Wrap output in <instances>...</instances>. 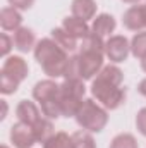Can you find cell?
Segmentation results:
<instances>
[{"label":"cell","instance_id":"obj_1","mask_svg":"<svg viewBox=\"0 0 146 148\" xmlns=\"http://www.w3.org/2000/svg\"><path fill=\"white\" fill-rule=\"evenodd\" d=\"M33 52H35L36 62L41 66L43 73L50 79H55V77H60L65 74L71 57L62 47H59L55 43V40H52V38L40 40Z\"/></svg>","mask_w":146,"mask_h":148},{"label":"cell","instance_id":"obj_2","mask_svg":"<svg viewBox=\"0 0 146 148\" xmlns=\"http://www.w3.org/2000/svg\"><path fill=\"white\" fill-rule=\"evenodd\" d=\"M59 97H60V84H57L53 79L38 81L33 88V98L40 103L43 115L52 121L62 115Z\"/></svg>","mask_w":146,"mask_h":148},{"label":"cell","instance_id":"obj_3","mask_svg":"<svg viewBox=\"0 0 146 148\" xmlns=\"http://www.w3.org/2000/svg\"><path fill=\"white\" fill-rule=\"evenodd\" d=\"M76 121L81 129H86L89 133H100L108 122V112L93 98H84L76 114Z\"/></svg>","mask_w":146,"mask_h":148},{"label":"cell","instance_id":"obj_4","mask_svg":"<svg viewBox=\"0 0 146 148\" xmlns=\"http://www.w3.org/2000/svg\"><path fill=\"white\" fill-rule=\"evenodd\" d=\"M91 95L107 110H115L126 102V88H122L119 84H113L112 81L102 77V76H96L93 79V83H91Z\"/></svg>","mask_w":146,"mask_h":148},{"label":"cell","instance_id":"obj_5","mask_svg":"<svg viewBox=\"0 0 146 148\" xmlns=\"http://www.w3.org/2000/svg\"><path fill=\"white\" fill-rule=\"evenodd\" d=\"M86 86L83 79H64L60 84V110L64 117H76L83 100H84Z\"/></svg>","mask_w":146,"mask_h":148},{"label":"cell","instance_id":"obj_6","mask_svg":"<svg viewBox=\"0 0 146 148\" xmlns=\"http://www.w3.org/2000/svg\"><path fill=\"white\" fill-rule=\"evenodd\" d=\"M103 57L105 52L91 50V48H81L77 53V66H79V77L83 81L95 79V76L103 69Z\"/></svg>","mask_w":146,"mask_h":148},{"label":"cell","instance_id":"obj_7","mask_svg":"<svg viewBox=\"0 0 146 148\" xmlns=\"http://www.w3.org/2000/svg\"><path fill=\"white\" fill-rule=\"evenodd\" d=\"M131 53V41L124 35H113L105 41V55L110 62L120 64Z\"/></svg>","mask_w":146,"mask_h":148},{"label":"cell","instance_id":"obj_8","mask_svg":"<svg viewBox=\"0 0 146 148\" xmlns=\"http://www.w3.org/2000/svg\"><path fill=\"white\" fill-rule=\"evenodd\" d=\"M10 141L16 148H31L36 143L33 127L24 124V122H16L10 127Z\"/></svg>","mask_w":146,"mask_h":148},{"label":"cell","instance_id":"obj_9","mask_svg":"<svg viewBox=\"0 0 146 148\" xmlns=\"http://www.w3.org/2000/svg\"><path fill=\"white\" fill-rule=\"evenodd\" d=\"M122 24L129 31H145L146 28V5H132L122 16Z\"/></svg>","mask_w":146,"mask_h":148},{"label":"cell","instance_id":"obj_10","mask_svg":"<svg viewBox=\"0 0 146 148\" xmlns=\"http://www.w3.org/2000/svg\"><path fill=\"white\" fill-rule=\"evenodd\" d=\"M2 73L7 74V76H10L12 79H16V81H24L26 77H28V73H29V67H28V64H26V60L23 59V57H19V55H10V57H7L5 59V62H3V66H2Z\"/></svg>","mask_w":146,"mask_h":148},{"label":"cell","instance_id":"obj_11","mask_svg":"<svg viewBox=\"0 0 146 148\" xmlns=\"http://www.w3.org/2000/svg\"><path fill=\"white\" fill-rule=\"evenodd\" d=\"M16 115L21 122L28 124V126H33L36 124L38 121L43 117V112L38 107L35 102H29V100H21L16 107Z\"/></svg>","mask_w":146,"mask_h":148},{"label":"cell","instance_id":"obj_12","mask_svg":"<svg viewBox=\"0 0 146 148\" xmlns=\"http://www.w3.org/2000/svg\"><path fill=\"white\" fill-rule=\"evenodd\" d=\"M12 40H14V48H17L23 53H28V52L35 50V47H36V38H35L33 29L24 28V26H21L19 29L14 31Z\"/></svg>","mask_w":146,"mask_h":148},{"label":"cell","instance_id":"obj_13","mask_svg":"<svg viewBox=\"0 0 146 148\" xmlns=\"http://www.w3.org/2000/svg\"><path fill=\"white\" fill-rule=\"evenodd\" d=\"M62 28L71 36L76 38V40H84L91 33V28L88 26V23L83 21V19H79V17H76V16H67L64 19V23H62Z\"/></svg>","mask_w":146,"mask_h":148},{"label":"cell","instance_id":"obj_14","mask_svg":"<svg viewBox=\"0 0 146 148\" xmlns=\"http://www.w3.org/2000/svg\"><path fill=\"white\" fill-rule=\"evenodd\" d=\"M23 24V16L16 7H3L0 10V26L3 31H16Z\"/></svg>","mask_w":146,"mask_h":148},{"label":"cell","instance_id":"obj_15","mask_svg":"<svg viewBox=\"0 0 146 148\" xmlns=\"http://www.w3.org/2000/svg\"><path fill=\"white\" fill-rule=\"evenodd\" d=\"M96 2L95 0H72L71 3V12L72 16L83 19V21H89V19H95L96 16Z\"/></svg>","mask_w":146,"mask_h":148},{"label":"cell","instance_id":"obj_16","mask_svg":"<svg viewBox=\"0 0 146 148\" xmlns=\"http://www.w3.org/2000/svg\"><path fill=\"white\" fill-rule=\"evenodd\" d=\"M117 23L113 19V16L110 14H98L95 19H93V24H91V33L98 35V36H110V33H113Z\"/></svg>","mask_w":146,"mask_h":148},{"label":"cell","instance_id":"obj_17","mask_svg":"<svg viewBox=\"0 0 146 148\" xmlns=\"http://www.w3.org/2000/svg\"><path fill=\"white\" fill-rule=\"evenodd\" d=\"M50 38L55 40V43H57L59 47H62L67 53H69V52H74V50L77 48V40L74 36H71L64 28H53Z\"/></svg>","mask_w":146,"mask_h":148},{"label":"cell","instance_id":"obj_18","mask_svg":"<svg viewBox=\"0 0 146 148\" xmlns=\"http://www.w3.org/2000/svg\"><path fill=\"white\" fill-rule=\"evenodd\" d=\"M31 127H33V133H35L36 143H45L50 136L55 134V131H53V124H52V119H48V117H45V115L38 121L36 124H33Z\"/></svg>","mask_w":146,"mask_h":148},{"label":"cell","instance_id":"obj_19","mask_svg":"<svg viewBox=\"0 0 146 148\" xmlns=\"http://www.w3.org/2000/svg\"><path fill=\"white\" fill-rule=\"evenodd\" d=\"M71 148H96V143L89 131L79 129L71 134Z\"/></svg>","mask_w":146,"mask_h":148},{"label":"cell","instance_id":"obj_20","mask_svg":"<svg viewBox=\"0 0 146 148\" xmlns=\"http://www.w3.org/2000/svg\"><path fill=\"white\" fill-rule=\"evenodd\" d=\"M131 53L139 60L146 55V29L145 31H138L132 36V40H131Z\"/></svg>","mask_w":146,"mask_h":148},{"label":"cell","instance_id":"obj_21","mask_svg":"<svg viewBox=\"0 0 146 148\" xmlns=\"http://www.w3.org/2000/svg\"><path fill=\"white\" fill-rule=\"evenodd\" d=\"M43 148H71V136L64 131H59L43 143Z\"/></svg>","mask_w":146,"mask_h":148},{"label":"cell","instance_id":"obj_22","mask_svg":"<svg viewBox=\"0 0 146 148\" xmlns=\"http://www.w3.org/2000/svg\"><path fill=\"white\" fill-rule=\"evenodd\" d=\"M108 148H138V141L131 133H120L110 141Z\"/></svg>","mask_w":146,"mask_h":148},{"label":"cell","instance_id":"obj_23","mask_svg":"<svg viewBox=\"0 0 146 148\" xmlns=\"http://www.w3.org/2000/svg\"><path fill=\"white\" fill-rule=\"evenodd\" d=\"M19 81H16V79H12L10 76H7V74H0V91L3 93V95H12V93H16L17 91V88H19Z\"/></svg>","mask_w":146,"mask_h":148},{"label":"cell","instance_id":"obj_24","mask_svg":"<svg viewBox=\"0 0 146 148\" xmlns=\"http://www.w3.org/2000/svg\"><path fill=\"white\" fill-rule=\"evenodd\" d=\"M0 53L3 55V57H7L9 55V52L12 50V47H14V40L9 36L7 33H2V36H0Z\"/></svg>","mask_w":146,"mask_h":148},{"label":"cell","instance_id":"obj_25","mask_svg":"<svg viewBox=\"0 0 146 148\" xmlns=\"http://www.w3.org/2000/svg\"><path fill=\"white\" fill-rule=\"evenodd\" d=\"M136 127L143 136H146V107H143L136 114Z\"/></svg>","mask_w":146,"mask_h":148},{"label":"cell","instance_id":"obj_26","mask_svg":"<svg viewBox=\"0 0 146 148\" xmlns=\"http://www.w3.org/2000/svg\"><path fill=\"white\" fill-rule=\"evenodd\" d=\"M10 7H16L17 10H28L33 7L35 0H9Z\"/></svg>","mask_w":146,"mask_h":148},{"label":"cell","instance_id":"obj_27","mask_svg":"<svg viewBox=\"0 0 146 148\" xmlns=\"http://www.w3.org/2000/svg\"><path fill=\"white\" fill-rule=\"evenodd\" d=\"M138 90H139V93H141V95H143V97L146 98V77L143 79V81H141V83H139Z\"/></svg>","mask_w":146,"mask_h":148},{"label":"cell","instance_id":"obj_28","mask_svg":"<svg viewBox=\"0 0 146 148\" xmlns=\"http://www.w3.org/2000/svg\"><path fill=\"white\" fill-rule=\"evenodd\" d=\"M5 115H7V102L5 100H2V119H5Z\"/></svg>","mask_w":146,"mask_h":148},{"label":"cell","instance_id":"obj_29","mask_svg":"<svg viewBox=\"0 0 146 148\" xmlns=\"http://www.w3.org/2000/svg\"><path fill=\"white\" fill-rule=\"evenodd\" d=\"M141 69H143V71L146 73V55L143 57V59H141Z\"/></svg>","mask_w":146,"mask_h":148},{"label":"cell","instance_id":"obj_30","mask_svg":"<svg viewBox=\"0 0 146 148\" xmlns=\"http://www.w3.org/2000/svg\"><path fill=\"white\" fill-rule=\"evenodd\" d=\"M122 2H124V3H138L139 0H122Z\"/></svg>","mask_w":146,"mask_h":148},{"label":"cell","instance_id":"obj_31","mask_svg":"<svg viewBox=\"0 0 146 148\" xmlns=\"http://www.w3.org/2000/svg\"><path fill=\"white\" fill-rule=\"evenodd\" d=\"M2 148H9V147H7V145H2Z\"/></svg>","mask_w":146,"mask_h":148},{"label":"cell","instance_id":"obj_32","mask_svg":"<svg viewBox=\"0 0 146 148\" xmlns=\"http://www.w3.org/2000/svg\"><path fill=\"white\" fill-rule=\"evenodd\" d=\"M145 5H146V3H145Z\"/></svg>","mask_w":146,"mask_h":148}]
</instances>
